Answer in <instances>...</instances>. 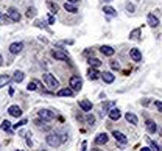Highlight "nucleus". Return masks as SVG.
Returning <instances> with one entry per match:
<instances>
[{
    "mask_svg": "<svg viewBox=\"0 0 162 151\" xmlns=\"http://www.w3.org/2000/svg\"><path fill=\"white\" fill-rule=\"evenodd\" d=\"M45 142L49 143V146L56 148V146H59L64 140H62V136H61V134H58V133H50L47 137H45Z\"/></svg>",
    "mask_w": 162,
    "mask_h": 151,
    "instance_id": "obj_1",
    "label": "nucleus"
},
{
    "mask_svg": "<svg viewBox=\"0 0 162 151\" xmlns=\"http://www.w3.org/2000/svg\"><path fill=\"white\" fill-rule=\"evenodd\" d=\"M42 80H44L45 84H47V87H50V89H56V87H59L58 80L53 77L52 73H44V75H42Z\"/></svg>",
    "mask_w": 162,
    "mask_h": 151,
    "instance_id": "obj_2",
    "label": "nucleus"
},
{
    "mask_svg": "<svg viewBox=\"0 0 162 151\" xmlns=\"http://www.w3.org/2000/svg\"><path fill=\"white\" fill-rule=\"evenodd\" d=\"M52 56L55 59H59V61H70V56H69L65 53V50H62V48H55L52 52Z\"/></svg>",
    "mask_w": 162,
    "mask_h": 151,
    "instance_id": "obj_3",
    "label": "nucleus"
},
{
    "mask_svg": "<svg viewBox=\"0 0 162 151\" xmlns=\"http://www.w3.org/2000/svg\"><path fill=\"white\" fill-rule=\"evenodd\" d=\"M69 83H70V87H72L75 92L81 90V87H83V80H81V77H78V75H73Z\"/></svg>",
    "mask_w": 162,
    "mask_h": 151,
    "instance_id": "obj_4",
    "label": "nucleus"
},
{
    "mask_svg": "<svg viewBox=\"0 0 162 151\" xmlns=\"http://www.w3.org/2000/svg\"><path fill=\"white\" fill-rule=\"evenodd\" d=\"M55 117H56V114L49 111V109H41L39 111V118H42L44 121H52Z\"/></svg>",
    "mask_w": 162,
    "mask_h": 151,
    "instance_id": "obj_5",
    "label": "nucleus"
},
{
    "mask_svg": "<svg viewBox=\"0 0 162 151\" xmlns=\"http://www.w3.org/2000/svg\"><path fill=\"white\" fill-rule=\"evenodd\" d=\"M22 50H24V44H22V42H13V44L10 45L11 55H19Z\"/></svg>",
    "mask_w": 162,
    "mask_h": 151,
    "instance_id": "obj_6",
    "label": "nucleus"
},
{
    "mask_svg": "<svg viewBox=\"0 0 162 151\" xmlns=\"http://www.w3.org/2000/svg\"><path fill=\"white\" fill-rule=\"evenodd\" d=\"M129 56L134 62H140L142 61V53H140V50L139 48H131L129 50Z\"/></svg>",
    "mask_w": 162,
    "mask_h": 151,
    "instance_id": "obj_7",
    "label": "nucleus"
},
{
    "mask_svg": "<svg viewBox=\"0 0 162 151\" xmlns=\"http://www.w3.org/2000/svg\"><path fill=\"white\" fill-rule=\"evenodd\" d=\"M6 16L13 20V22H19L20 20V14H19V11L14 8V6H11V8H8V13H6Z\"/></svg>",
    "mask_w": 162,
    "mask_h": 151,
    "instance_id": "obj_8",
    "label": "nucleus"
},
{
    "mask_svg": "<svg viewBox=\"0 0 162 151\" xmlns=\"http://www.w3.org/2000/svg\"><path fill=\"white\" fill-rule=\"evenodd\" d=\"M147 22H148V25L151 28H156V27H159V19L153 14V13H148V16H147Z\"/></svg>",
    "mask_w": 162,
    "mask_h": 151,
    "instance_id": "obj_9",
    "label": "nucleus"
},
{
    "mask_svg": "<svg viewBox=\"0 0 162 151\" xmlns=\"http://www.w3.org/2000/svg\"><path fill=\"white\" fill-rule=\"evenodd\" d=\"M112 136H114V139H115V140H117V142H120L122 145H126V143H128L126 136H125L123 133H120V131H112Z\"/></svg>",
    "mask_w": 162,
    "mask_h": 151,
    "instance_id": "obj_10",
    "label": "nucleus"
},
{
    "mask_svg": "<svg viewBox=\"0 0 162 151\" xmlns=\"http://www.w3.org/2000/svg\"><path fill=\"white\" fill-rule=\"evenodd\" d=\"M145 128H147V131L150 133V134H154V133H157V125H156V121H153V120H147L145 121Z\"/></svg>",
    "mask_w": 162,
    "mask_h": 151,
    "instance_id": "obj_11",
    "label": "nucleus"
},
{
    "mask_svg": "<svg viewBox=\"0 0 162 151\" xmlns=\"http://www.w3.org/2000/svg\"><path fill=\"white\" fill-rule=\"evenodd\" d=\"M8 114H10L11 117H16V118H19V117L22 115V109H20L19 106L13 105V106H10V108H8Z\"/></svg>",
    "mask_w": 162,
    "mask_h": 151,
    "instance_id": "obj_12",
    "label": "nucleus"
},
{
    "mask_svg": "<svg viewBox=\"0 0 162 151\" xmlns=\"http://www.w3.org/2000/svg\"><path fill=\"white\" fill-rule=\"evenodd\" d=\"M101 80L106 83V84H112L115 81V75H112L111 72H103L101 73Z\"/></svg>",
    "mask_w": 162,
    "mask_h": 151,
    "instance_id": "obj_13",
    "label": "nucleus"
},
{
    "mask_svg": "<svg viewBox=\"0 0 162 151\" xmlns=\"http://www.w3.org/2000/svg\"><path fill=\"white\" fill-rule=\"evenodd\" d=\"M73 93H75V90L70 89V87H64V89H59V90L56 92L58 97H72Z\"/></svg>",
    "mask_w": 162,
    "mask_h": 151,
    "instance_id": "obj_14",
    "label": "nucleus"
},
{
    "mask_svg": "<svg viewBox=\"0 0 162 151\" xmlns=\"http://www.w3.org/2000/svg\"><path fill=\"white\" fill-rule=\"evenodd\" d=\"M108 140H109V136H108L106 133H100V134L95 137V143H97V145H105V143H108Z\"/></svg>",
    "mask_w": 162,
    "mask_h": 151,
    "instance_id": "obj_15",
    "label": "nucleus"
},
{
    "mask_svg": "<svg viewBox=\"0 0 162 151\" xmlns=\"http://www.w3.org/2000/svg\"><path fill=\"white\" fill-rule=\"evenodd\" d=\"M100 52H101L105 56H112V55L115 53V50H114L111 45H103V47H100Z\"/></svg>",
    "mask_w": 162,
    "mask_h": 151,
    "instance_id": "obj_16",
    "label": "nucleus"
},
{
    "mask_svg": "<svg viewBox=\"0 0 162 151\" xmlns=\"http://www.w3.org/2000/svg\"><path fill=\"white\" fill-rule=\"evenodd\" d=\"M80 108H81L84 112H89L94 106H92V103L89 101V100H80Z\"/></svg>",
    "mask_w": 162,
    "mask_h": 151,
    "instance_id": "obj_17",
    "label": "nucleus"
},
{
    "mask_svg": "<svg viewBox=\"0 0 162 151\" xmlns=\"http://www.w3.org/2000/svg\"><path fill=\"white\" fill-rule=\"evenodd\" d=\"M24 78H25V75H24V72H22V70H16L14 72V77H13V81L14 83H22V81H24Z\"/></svg>",
    "mask_w": 162,
    "mask_h": 151,
    "instance_id": "obj_18",
    "label": "nucleus"
},
{
    "mask_svg": "<svg viewBox=\"0 0 162 151\" xmlns=\"http://www.w3.org/2000/svg\"><path fill=\"white\" fill-rule=\"evenodd\" d=\"M108 115H109V118H111V120H119V118L122 117V112H120V109H115V108H114V109H111V111H109V114H108Z\"/></svg>",
    "mask_w": 162,
    "mask_h": 151,
    "instance_id": "obj_19",
    "label": "nucleus"
},
{
    "mask_svg": "<svg viewBox=\"0 0 162 151\" xmlns=\"http://www.w3.org/2000/svg\"><path fill=\"white\" fill-rule=\"evenodd\" d=\"M64 10L67 11V13H78V8L75 6V3H70V2H65L64 3Z\"/></svg>",
    "mask_w": 162,
    "mask_h": 151,
    "instance_id": "obj_20",
    "label": "nucleus"
},
{
    "mask_svg": "<svg viewBox=\"0 0 162 151\" xmlns=\"http://www.w3.org/2000/svg\"><path fill=\"white\" fill-rule=\"evenodd\" d=\"M125 118H126L131 125H137V121H139L137 115H136V114H132V112H126V114H125Z\"/></svg>",
    "mask_w": 162,
    "mask_h": 151,
    "instance_id": "obj_21",
    "label": "nucleus"
},
{
    "mask_svg": "<svg viewBox=\"0 0 162 151\" xmlns=\"http://www.w3.org/2000/svg\"><path fill=\"white\" fill-rule=\"evenodd\" d=\"M89 80H92V81H95V80H98V78H101V73H98V70H89Z\"/></svg>",
    "mask_w": 162,
    "mask_h": 151,
    "instance_id": "obj_22",
    "label": "nucleus"
},
{
    "mask_svg": "<svg viewBox=\"0 0 162 151\" xmlns=\"http://www.w3.org/2000/svg\"><path fill=\"white\" fill-rule=\"evenodd\" d=\"M129 38H131L132 41H139V39H140V28L132 30V31L129 33Z\"/></svg>",
    "mask_w": 162,
    "mask_h": 151,
    "instance_id": "obj_23",
    "label": "nucleus"
},
{
    "mask_svg": "<svg viewBox=\"0 0 162 151\" xmlns=\"http://www.w3.org/2000/svg\"><path fill=\"white\" fill-rule=\"evenodd\" d=\"M103 13H105L106 16H109V17H114L115 14H117V11H115L112 6H105V8H103Z\"/></svg>",
    "mask_w": 162,
    "mask_h": 151,
    "instance_id": "obj_24",
    "label": "nucleus"
},
{
    "mask_svg": "<svg viewBox=\"0 0 162 151\" xmlns=\"http://www.w3.org/2000/svg\"><path fill=\"white\" fill-rule=\"evenodd\" d=\"M10 83V77L8 75H0V87H5Z\"/></svg>",
    "mask_w": 162,
    "mask_h": 151,
    "instance_id": "obj_25",
    "label": "nucleus"
},
{
    "mask_svg": "<svg viewBox=\"0 0 162 151\" xmlns=\"http://www.w3.org/2000/svg\"><path fill=\"white\" fill-rule=\"evenodd\" d=\"M47 5H49V8H50V11H52V14H56L58 13V10H59V6L56 5V3H53L52 0H49L47 2Z\"/></svg>",
    "mask_w": 162,
    "mask_h": 151,
    "instance_id": "obj_26",
    "label": "nucleus"
},
{
    "mask_svg": "<svg viewBox=\"0 0 162 151\" xmlns=\"http://www.w3.org/2000/svg\"><path fill=\"white\" fill-rule=\"evenodd\" d=\"M89 66H92V67H100L101 66V61L100 59H97V58H89Z\"/></svg>",
    "mask_w": 162,
    "mask_h": 151,
    "instance_id": "obj_27",
    "label": "nucleus"
},
{
    "mask_svg": "<svg viewBox=\"0 0 162 151\" xmlns=\"http://www.w3.org/2000/svg\"><path fill=\"white\" fill-rule=\"evenodd\" d=\"M38 86H39V83L33 80V81H30V83H28V86H27V89H28L30 92H34V90H38Z\"/></svg>",
    "mask_w": 162,
    "mask_h": 151,
    "instance_id": "obj_28",
    "label": "nucleus"
},
{
    "mask_svg": "<svg viewBox=\"0 0 162 151\" xmlns=\"http://www.w3.org/2000/svg\"><path fill=\"white\" fill-rule=\"evenodd\" d=\"M86 121H87V125H90V126H94V125H95V117L92 115V114H87Z\"/></svg>",
    "mask_w": 162,
    "mask_h": 151,
    "instance_id": "obj_29",
    "label": "nucleus"
},
{
    "mask_svg": "<svg viewBox=\"0 0 162 151\" xmlns=\"http://www.w3.org/2000/svg\"><path fill=\"white\" fill-rule=\"evenodd\" d=\"M2 129L3 131H11V123L8 120H3L2 121Z\"/></svg>",
    "mask_w": 162,
    "mask_h": 151,
    "instance_id": "obj_30",
    "label": "nucleus"
},
{
    "mask_svg": "<svg viewBox=\"0 0 162 151\" xmlns=\"http://www.w3.org/2000/svg\"><path fill=\"white\" fill-rule=\"evenodd\" d=\"M147 140H148V143H150V146H151V149H153V151H159L157 145H156V143H154V142H153V140H151L150 137H147Z\"/></svg>",
    "mask_w": 162,
    "mask_h": 151,
    "instance_id": "obj_31",
    "label": "nucleus"
},
{
    "mask_svg": "<svg viewBox=\"0 0 162 151\" xmlns=\"http://www.w3.org/2000/svg\"><path fill=\"white\" fill-rule=\"evenodd\" d=\"M24 125H27V120L24 118V120H20V121H17L16 125H14V129H17V128H22Z\"/></svg>",
    "mask_w": 162,
    "mask_h": 151,
    "instance_id": "obj_32",
    "label": "nucleus"
},
{
    "mask_svg": "<svg viewBox=\"0 0 162 151\" xmlns=\"http://www.w3.org/2000/svg\"><path fill=\"white\" fill-rule=\"evenodd\" d=\"M111 67H112L114 70H119V69H120V64H119V61H111Z\"/></svg>",
    "mask_w": 162,
    "mask_h": 151,
    "instance_id": "obj_33",
    "label": "nucleus"
},
{
    "mask_svg": "<svg viewBox=\"0 0 162 151\" xmlns=\"http://www.w3.org/2000/svg\"><path fill=\"white\" fill-rule=\"evenodd\" d=\"M34 14H36V10L34 8H28L27 10V16L28 17H34Z\"/></svg>",
    "mask_w": 162,
    "mask_h": 151,
    "instance_id": "obj_34",
    "label": "nucleus"
},
{
    "mask_svg": "<svg viewBox=\"0 0 162 151\" xmlns=\"http://www.w3.org/2000/svg\"><path fill=\"white\" fill-rule=\"evenodd\" d=\"M154 106H156V109H157L159 112H162V101H159V100H156V101H154Z\"/></svg>",
    "mask_w": 162,
    "mask_h": 151,
    "instance_id": "obj_35",
    "label": "nucleus"
},
{
    "mask_svg": "<svg viewBox=\"0 0 162 151\" xmlns=\"http://www.w3.org/2000/svg\"><path fill=\"white\" fill-rule=\"evenodd\" d=\"M134 10H136V8H134L132 3H126V11H128V13H134Z\"/></svg>",
    "mask_w": 162,
    "mask_h": 151,
    "instance_id": "obj_36",
    "label": "nucleus"
},
{
    "mask_svg": "<svg viewBox=\"0 0 162 151\" xmlns=\"http://www.w3.org/2000/svg\"><path fill=\"white\" fill-rule=\"evenodd\" d=\"M81 151H87V142H83V145H81Z\"/></svg>",
    "mask_w": 162,
    "mask_h": 151,
    "instance_id": "obj_37",
    "label": "nucleus"
},
{
    "mask_svg": "<svg viewBox=\"0 0 162 151\" xmlns=\"http://www.w3.org/2000/svg\"><path fill=\"white\" fill-rule=\"evenodd\" d=\"M49 23H55V17H53V16L49 17Z\"/></svg>",
    "mask_w": 162,
    "mask_h": 151,
    "instance_id": "obj_38",
    "label": "nucleus"
},
{
    "mask_svg": "<svg viewBox=\"0 0 162 151\" xmlns=\"http://www.w3.org/2000/svg\"><path fill=\"white\" fill-rule=\"evenodd\" d=\"M70 3H77V2H80V0H69Z\"/></svg>",
    "mask_w": 162,
    "mask_h": 151,
    "instance_id": "obj_39",
    "label": "nucleus"
},
{
    "mask_svg": "<svg viewBox=\"0 0 162 151\" xmlns=\"http://www.w3.org/2000/svg\"><path fill=\"white\" fill-rule=\"evenodd\" d=\"M140 151H151V149H150V148H142Z\"/></svg>",
    "mask_w": 162,
    "mask_h": 151,
    "instance_id": "obj_40",
    "label": "nucleus"
},
{
    "mask_svg": "<svg viewBox=\"0 0 162 151\" xmlns=\"http://www.w3.org/2000/svg\"><path fill=\"white\" fill-rule=\"evenodd\" d=\"M0 64H3V58L2 56H0Z\"/></svg>",
    "mask_w": 162,
    "mask_h": 151,
    "instance_id": "obj_41",
    "label": "nucleus"
},
{
    "mask_svg": "<svg viewBox=\"0 0 162 151\" xmlns=\"http://www.w3.org/2000/svg\"><path fill=\"white\" fill-rule=\"evenodd\" d=\"M92 151H101V149H98V148H94V149H92Z\"/></svg>",
    "mask_w": 162,
    "mask_h": 151,
    "instance_id": "obj_42",
    "label": "nucleus"
},
{
    "mask_svg": "<svg viewBox=\"0 0 162 151\" xmlns=\"http://www.w3.org/2000/svg\"><path fill=\"white\" fill-rule=\"evenodd\" d=\"M105 2H106V3H109V2H111V0H105Z\"/></svg>",
    "mask_w": 162,
    "mask_h": 151,
    "instance_id": "obj_43",
    "label": "nucleus"
},
{
    "mask_svg": "<svg viewBox=\"0 0 162 151\" xmlns=\"http://www.w3.org/2000/svg\"><path fill=\"white\" fill-rule=\"evenodd\" d=\"M0 19H2V14H0Z\"/></svg>",
    "mask_w": 162,
    "mask_h": 151,
    "instance_id": "obj_44",
    "label": "nucleus"
},
{
    "mask_svg": "<svg viewBox=\"0 0 162 151\" xmlns=\"http://www.w3.org/2000/svg\"><path fill=\"white\" fill-rule=\"evenodd\" d=\"M39 151H42V149H39ZM44 151H45V149H44Z\"/></svg>",
    "mask_w": 162,
    "mask_h": 151,
    "instance_id": "obj_45",
    "label": "nucleus"
}]
</instances>
